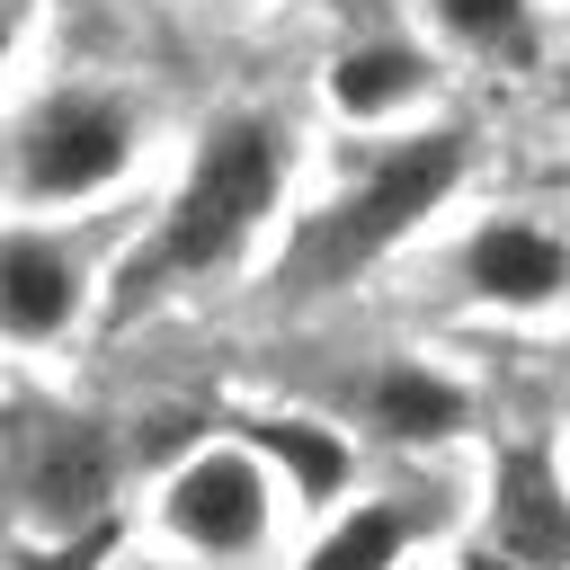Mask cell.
Returning a JSON list of instances; mask_svg holds the SVG:
<instances>
[{
  "mask_svg": "<svg viewBox=\"0 0 570 570\" xmlns=\"http://www.w3.org/2000/svg\"><path fill=\"white\" fill-rule=\"evenodd\" d=\"M410 552V508H392V499H347V508H330V525H321V543L303 552V570H392Z\"/></svg>",
  "mask_w": 570,
  "mask_h": 570,
  "instance_id": "13",
  "label": "cell"
},
{
  "mask_svg": "<svg viewBox=\"0 0 570 570\" xmlns=\"http://www.w3.org/2000/svg\"><path fill=\"white\" fill-rule=\"evenodd\" d=\"M490 552L508 570H570V490L543 445L499 454L490 472Z\"/></svg>",
  "mask_w": 570,
  "mask_h": 570,
  "instance_id": "10",
  "label": "cell"
},
{
  "mask_svg": "<svg viewBox=\"0 0 570 570\" xmlns=\"http://www.w3.org/2000/svg\"><path fill=\"white\" fill-rule=\"evenodd\" d=\"M428 98H436V45H428L419 27L338 36L330 62H321V107H330L347 134H392V125H410Z\"/></svg>",
  "mask_w": 570,
  "mask_h": 570,
  "instance_id": "7",
  "label": "cell"
},
{
  "mask_svg": "<svg viewBox=\"0 0 570 570\" xmlns=\"http://www.w3.org/2000/svg\"><path fill=\"white\" fill-rule=\"evenodd\" d=\"M18 36H27V0H0V71L18 62Z\"/></svg>",
  "mask_w": 570,
  "mask_h": 570,
  "instance_id": "15",
  "label": "cell"
},
{
  "mask_svg": "<svg viewBox=\"0 0 570 570\" xmlns=\"http://www.w3.org/2000/svg\"><path fill=\"white\" fill-rule=\"evenodd\" d=\"M98 303V267L80 232H53V214L0 223V338L9 347H62Z\"/></svg>",
  "mask_w": 570,
  "mask_h": 570,
  "instance_id": "5",
  "label": "cell"
},
{
  "mask_svg": "<svg viewBox=\"0 0 570 570\" xmlns=\"http://www.w3.org/2000/svg\"><path fill=\"white\" fill-rule=\"evenodd\" d=\"M436 45L463 53V62H490V71H525L534 45H543V18L534 0H419Z\"/></svg>",
  "mask_w": 570,
  "mask_h": 570,
  "instance_id": "12",
  "label": "cell"
},
{
  "mask_svg": "<svg viewBox=\"0 0 570 570\" xmlns=\"http://www.w3.org/2000/svg\"><path fill=\"white\" fill-rule=\"evenodd\" d=\"M445 276L481 312H552L570 303V232H552L543 214H472Z\"/></svg>",
  "mask_w": 570,
  "mask_h": 570,
  "instance_id": "6",
  "label": "cell"
},
{
  "mask_svg": "<svg viewBox=\"0 0 570 570\" xmlns=\"http://www.w3.org/2000/svg\"><path fill=\"white\" fill-rule=\"evenodd\" d=\"M276 472H267V454L249 445V436H223V445H196V454H178L169 463V481H160V525H169V543H187L196 561H249V552H267V534H276Z\"/></svg>",
  "mask_w": 570,
  "mask_h": 570,
  "instance_id": "4",
  "label": "cell"
},
{
  "mask_svg": "<svg viewBox=\"0 0 570 570\" xmlns=\"http://www.w3.org/2000/svg\"><path fill=\"white\" fill-rule=\"evenodd\" d=\"M116 436L89 419V410H45L27 436H18V499L45 534H80L89 517H107L116 499Z\"/></svg>",
  "mask_w": 570,
  "mask_h": 570,
  "instance_id": "8",
  "label": "cell"
},
{
  "mask_svg": "<svg viewBox=\"0 0 570 570\" xmlns=\"http://www.w3.org/2000/svg\"><path fill=\"white\" fill-rule=\"evenodd\" d=\"M151 116L116 80H45L0 125V196L9 214H80L142 169Z\"/></svg>",
  "mask_w": 570,
  "mask_h": 570,
  "instance_id": "3",
  "label": "cell"
},
{
  "mask_svg": "<svg viewBox=\"0 0 570 570\" xmlns=\"http://www.w3.org/2000/svg\"><path fill=\"white\" fill-rule=\"evenodd\" d=\"M472 169V134L463 125H410V134H383L312 214L303 232L285 240V285L294 294H338L356 285L365 267H383Z\"/></svg>",
  "mask_w": 570,
  "mask_h": 570,
  "instance_id": "2",
  "label": "cell"
},
{
  "mask_svg": "<svg viewBox=\"0 0 570 570\" xmlns=\"http://www.w3.org/2000/svg\"><path fill=\"white\" fill-rule=\"evenodd\" d=\"M338 410L365 419V428H383L392 445H445V436H463L472 392H463L445 365H428V356H365V365L347 374Z\"/></svg>",
  "mask_w": 570,
  "mask_h": 570,
  "instance_id": "9",
  "label": "cell"
},
{
  "mask_svg": "<svg viewBox=\"0 0 570 570\" xmlns=\"http://www.w3.org/2000/svg\"><path fill=\"white\" fill-rule=\"evenodd\" d=\"M338 36H365V27H401V0H321Z\"/></svg>",
  "mask_w": 570,
  "mask_h": 570,
  "instance_id": "14",
  "label": "cell"
},
{
  "mask_svg": "<svg viewBox=\"0 0 570 570\" xmlns=\"http://www.w3.org/2000/svg\"><path fill=\"white\" fill-rule=\"evenodd\" d=\"M285 187H294L285 116L276 107H223L187 142V160H178L142 249L125 258V303H151V294H178V285H205V276L240 267L258 249V232L276 223Z\"/></svg>",
  "mask_w": 570,
  "mask_h": 570,
  "instance_id": "1",
  "label": "cell"
},
{
  "mask_svg": "<svg viewBox=\"0 0 570 570\" xmlns=\"http://www.w3.org/2000/svg\"><path fill=\"white\" fill-rule=\"evenodd\" d=\"M240 436L267 454V472H276L312 517H330V508H338V490L356 481V445H347L330 419H312V410H249V419H240Z\"/></svg>",
  "mask_w": 570,
  "mask_h": 570,
  "instance_id": "11",
  "label": "cell"
}]
</instances>
